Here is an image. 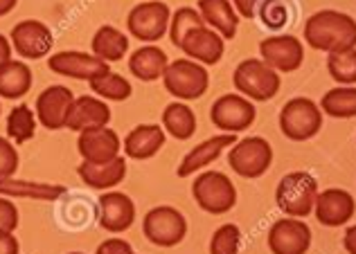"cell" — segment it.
Instances as JSON below:
<instances>
[{
    "label": "cell",
    "mask_w": 356,
    "mask_h": 254,
    "mask_svg": "<svg viewBox=\"0 0 356 254\" xmlns=\"http://www.w3.org/2000/svg\"><path fill=\"white\" fill-rule=\"evenodd\" d=\"M70 254H83V252H70Z\"/></svg>",
    "instance_id": "f6af8a7d"
},
{
    "label": "cell",
    "mask_w": 356,
    "mask_h": 254,
    "mask_svg": "<svg viewBox=\"0 0 356 254\" xmlns=\"http://www.w3.org/2000/svg\"><path fill=\"white\" fill-rule=\"evenodd\" d=\"M257 16L264 27L268 30H282L289 23V0H261L257 7Z\"/></svg>",
    "instance_id": "d590c367"
},
{
    "label": "cell",
    "mask_w": 356,
    "mask_h": 254,
    "mask_svg": "<svg viewBox=\"0 0 356 254\" xmlns=\"http://www.w3.org/2000/svg\"><path fill=\"white\" fill-rule=\"evenodd\" d=\"M196 9L203 23L223 36V41H232L239 30V14L235 12L230 0H196Z\"/></svg>",
    "instance_id": "cb8c5ba5"
},
{
    "label": "cell",
    "mask_w": 356,
    "mask_h": 254,
    "mask_svg": "<svg viewBox=\"0 0 356 254\" xmlns=\"http://www.w3.org/2000/svg\"><path fill=\"white\" fill-rule=\"evenodd\" d=\"M108 121H111V108L104 99H99L95 95H81L74 97L65 128L81 133L86 128L108 126Z\"/></svg>",
    "instance_id": "603a6c76"
},
{
    "label": "cell",
    "mask_w": 356,
    "mask_h": 254,
    "mask_svg": "<svg viewBox=\"0 0 356 254\" xmlns=\"http://www.w3.org/2000/svg\"><path fill=\"white\" fill-rule=\"evenodd\" d=\"M259 59L277 74H291L302 68L305 45L293 34H275L259 43Z\"/></svg>",
    "instance_id": "8fae6325"
},
{
    "label": "cell",
    "mask_w": 356,
    "mask_h": 254,
    "mask_svg": "<svg viewBox=\"0 0 356 254\" xmlns=\"http://www.w3.org/2000/svg\"><path fill=\"white\" fill-rule=\"evenodd\" d=\"M18 5V0H0V18L7 16L9 12H14Z\"/></svg>",
    "instance_id": "ee69618b"
},
{
    "label": "cell",
    "mask_w": 356,
    "mask_h": 254,
    "mask_svg": "<svg viewBox=\"0 0 356 254\" xmlns=\"http://www.w3.org/2000/svg\"><path fill=\"white\" fill-rule=\"evenodd\" d=\"M163 86L178 101L201 99L210 88V74L205 65L183 56V59L170 61L163 74Z\"/></svg>",
    "instance_id": "277c9868"
},
{
    "label": "cell",
    "mask_w": 356,
    "mask_h": 254,
    "mask_svg": "<svg viewBox=\"0 0 356 254\" xmlns=\"http://www.w3.org/2000/svg\"><path fill=\"white\" fill-rule=\"evenodd\" d=\"M88 86L95 92V97L104 101H127L131 97V92H134L129 79H124L122 74H115V72H108L104 77L90 81Z\"/></svg>",
    "instance_id": "d6a6232c"
},
{
    "label": "cell",
    "mask_w": 356,
    "mask_h": 254,
    "mask_svg": "<svg viewBox=\"0 0 356 254\" xmlns=\"http://www.w3.org/2000/svg\"><path fill=\"white\" fill-rule=\"evenodd\" d=\"M0 110H3V108H0Z\"/></svg>",
    "instance_id": "bcb514c9"
},
{
    "label": "cell",
    "mask_w": 356,
    "mask_h": 254,
    "mask_svg": "<svg viewBox=\"0 0 356 254\" xmlns=\"http://www.w3.org/2000/svg\"><path fill=\"white\" fill-rule=\"evenodd\" d=\"M65 194V187L57 183H39V180H18V178H7L0 180V196L21 201H39V203H54Z\"/></svg>",
    "instance_id": "d4e9b609"
},
{
    "label": "cell",
    "mask_w": 356,
    "mask_h": 254,
    "mask_svg": "<svg viewBox=\"0 0 356 254\" xmlns=\"http://www.w3.org/2000/svg\"><path fill=\"white\" fill-rule=\"evenodd\" d=\"M192 196L196 205L212 216L228 214L237 205V187L221 171H203L196 176L192 183Z\"/></svg>",
    "instance_id": "8992f818"
},
{
    "label": "cell",
    "mask_w": 356,
    "mask_h": 254,
    "mask_svg": "<svg viewBox=\"0 0 356 254\" xmlns=\"http://www.w3.org/2000/svg\"><path fill=\"white\" fill-rule=\"evenodd\" d=\"M165 139L167 133L161 124H140L127 133L122 149H124V155L131 160H152L154 155L161 153Z\"/></svg>",
    "instance_id": "44dd1931"
},
{
    "label": "cell",
    "mask_w": 356,
    "mask_h": 254,
    "mask_svg": "<svg viewBox=\"0 0 356 254\" xmlns=\"http://www.w3.org/2000/svg\"><path fill=\"white\" fill-rule=\"evenodd\" d=\"M257 119V108L248 97L239 95V92H226L219 99H214L210 108V121L221 133L237 135L241 130L250 128Z\"/></svg>",
    "instance_id": "30bf717a"
},
{
    "label": "cell",
    "mask_w": 356,
    "mask_h": 254,
    "mask_svg": "<svg viewBox=\"0 0 356 254\" xmlns=\"http://www.w3.org/2000/svg\"><path fill=\"white\" fill-rule=\"evenodd\" d=\"M277 124L282 135L291 142H307L314 139L323 128V110L309 97L289 99L280 110Z\"/></svg>",
    "instance_id": "3957f363"
},
{
    "label": "cell",
    "mask_w": 356,
    "mask_h": 254,
    "mask_svg": "<svg viewBox=\"0 0 356 254\" xmlns=\"http://www.w3.org/2000/svg\"><path fill=\"white\" fill-rule=\"evenodd\" d=\"M90 50L106 63L122 61L129 52V36L113 25H102L90 41Z\"/></svg>",
    "instance_id": "4316f807"
},
{
    "label": "cell",
    "mask_w": 356,
    "mask_h": 254,
    "mask_svg": "<svg viewBox=\"0 0 356 254\" xmlns=\"http://www.w3.org/2000/svg\"><path fill=\"white\" fill-rule=\"evenodd\" d=\"M143 232L158 248H176L187 237V219L172 205H158L145 214Z\"/></svg>",
    "instance_id": "ba28073f"
},
{
    "label": "cell",
    "mask_w": 356,
    "mask_h": 254,
    "mask_svg": "<svg viewBox=\"0 0 356 254\" xmlns=\"http://www.w3.org/2000/svg\"><path fill=\"white\" fill-rule=\"evenodd\" d=\"M32 88V70L25 61L12 59L0 68V97L21 99Z\"/></svg>",
    "instance_id": "83f0119b"
},
{
    "label": "cell",
    "mask_w": 356,
    "mask_h": 254,
    "mask_svg": "<svg viewBox=\"0 0 356 254\" xmlns=\"http://www.w3.org/2000/svg\"><path fill=\"white\" fill-rule=\"evenodd\" d=\"M0 254H21V243L14 232H0Z\"/></svg>",
    "instance_id": "60d3db41"
},
{
    "label": "cell",
    "mask_w": 356,
    "mask_h": 254,
    "mask_svg": "<svg viewBox=\"0 0 356 254\" xmlns=\"http://www.w3.org/2000/svg\"><path fill=\"white\" fill-rule=\"evenodd\" d=\"M163 128L178 142H185L196 133V115L185 101H172L163 110Z\"/></svg>",
    "instance_id": "f1b7e54d"
},
{
    "label": "cell",
    "mask_w": 356,
    "mask_h": 254,
    "mask_svg": "<svg viewBox=\"0 0 356 254\" xmlns=\"http://www.w3.org/2000/svg\"><path fill=\"white\" fill-rule=\"evenodd\" d=\"M172 9L161 0L138 3L127 16V30L134 39L143 43H156L170 32Z\"/></svg>",
    "instance_id": "9c48e42d"
},
{
    "label": "cell",
    "mask_w": 356,
    "mask_h": 254,
    "mask_svg": "<svg viewBox=\"0 0 356 254\" xmlns=\"http://www.w3.org/2000/svg\"><path fill=\"white\" fill-rule=\"evenodd\" d=\"M95 254H134V248H131V243L124 241V239H106L104 243H99Z\"/></svg>",
    "instance_id": "f35d334b"
},
{
    "label": "cell",
    "mask_w": 356,
    "mask_h": 254,
    "mask_svg": "<svg viewBox=\"0 0 356 254\" xmlns=\"http://www.w3.org/2000/svg\"><path fill=\"white\" fill-rule=\"evenodd\" d=\"M228 164L239 178L257 180L273 164V146L259 135L237 139L228 151Z\"/></svg>",
    "instance_id": "52a82bcc"
},
{
    "label": "cell",
    "mask_w": 356,
    "mask_h": 254,
    "mask_svg": "<svg viewBox=\"0 0 356 254\" xmlns=\"http://www.w3.org/2000/svg\"><path fill=\"white\" fill-rule=\"evenodd\" d=\"M203 18L199 14V9L196 7H178L176 12L172 14V21H170V39L172 43L176 45L178 50H181V43L187 34H190L192 30H196V27H203Z\"/></svg>",
    "instance_id": "836d02e7"
},
{
    "label": "cell",
    "mask_w": 356,
    "mask_h": 254,
    "mask_svg": "<svg viewBox=\"0 0 356 254\" xmlns=\"http://www.w3.org/2000/svg\"><path fill=\"white\" fill-rule=\"evenodd\" d=\"M268 250L270 254H307L312 248V228L305 219H277L268 230Z\"/></svg>",
    "instance_id": "5bb4252c"
},
{
    "label": "cell",
    "mask_w": 356,
    "mask_h": 254,
    "mask_svg": "<svg viewBox=\"0 0 356 254\" xmlns=\"http://www.w3.org/2000/svg\"><path fill=\"white\" fill-rule=\"evenodd\" d=\"M18 162H21V158H18L16 144L12 142V139L0 137V180L14 178Z\"/></svg>",
    "instance_id": "8d00e7d4"
},
{
    "label": "cell",
    "mask_w": 356,
    "mask_h": 254,
    "mask_svg": "<svg viewBox=\"0 0 356 254\" xmlns=\"http://www.w3.org/2000/svg\"><path fill=\"white\" fill-rule=\"evenodd\" d=\"M305 43L318 52H343L356 48V18L339 9H321L307 18Z\"/></svg>",
    "instance_id": "6da1fadb"
},
{
    "label": "cell",
    "mask_w": 356,
    "mask_h": 254,
    "mask_svg": "<svg viewBox=\"0 0 356 254\" xmlns=\"http://www.w3.org/2000/svg\"><path fill=\"white\" fill-rule=\"evenodd\" d=\"M241 230L235 223H226L214 230L210 239V254H239Z\"/></svg>",
    "instance_id": "e575fe53"
},
{
    "label": "cell",
    "mask_w": 356,
    "mask_h": 254,
    "mask_svg": "<svg viewBox=\"0 0 356 254\" xmlns=\"http://www.w3.org/2000/svg\"><path fill=\"white\" fill-rule=\"evenodd\" d=\"M343 248L348 254H356V225L345 230V237H343Z\"/></svg>",
    "instance_id": "7bdbcfd3"
},
{
    "label": "cell",
    "mask_w": 356,
    "mask_h": 254,
    "mask_svg": "<svg viewBox=\"0 0 356 254\" xmlns=\"http://www.w3.org/2000/svg\"><path fill=\"white\" fill-rule=\"evenodd\" d=\"M77 176L81 178V183L90 187V189L99 192H111L120 183H124L127 178V160L115 158L108 162H81L77 167Z\"/></svg>",
    "instance_id": "7402d4cb"
},
{
    "label": "cell",
    "mask_w": 356,
    "mask_h": 254,
    "mask_svg": "<svg viewBox=\"0 0 356 254\" xmlns=\"http://www.w3.org/2000/svg\"><path fill=\"white\" fill-rule=\"evenodd\" d=\"M97 219L102 230L122 234L136 221V205L122 192H104L97 201Z\"/></svg>",
    "instance_id": "ac0fdd59"
},
{
    "label": "cell",
    "mask_w": 356,
    "mask_h": 254,
    "mask_svg": "<svg viewBox=\"0 0 356 254\" xmlns=\"http://www.w3.org/2000/svg\"><path fill=\"white\" fill-rule=\"evenodd\" d=\"M74 103V95L65 86H48L36 97V119L48 130H61L68 124L70 108Z\"/></svg>",
    "instance_id": "2e32d148"
},
{
    "label": "cell",
    "mask_w": 356,
    "mask_h": 254,
    "mask_svg": "<svg viewBox=\"0 0 356 254\" xmlns=\"http://www.w3.org/2000/svg\"><path fill=\"white\" fill-rule=\"evenodd\" d=\"M9 41H12V48L18 56H23L27 61H39L50 54L54 45V36L45 23L27 18V21H21L12 27Z\"/></svg>",
    "instance_id": "7c38bea8"
},
{
    "label": "cell",
    "mask_w": 356,
    "mask_h": 254,
    "mask_svg": "<svg viewBox=\"0 0 356 254\" xmlns=\"http://www.w3.org/2000/svg\"><path fill=\"white\" fill-rule=\"evenodd\" d=\"M48 68L54 74H61V77L88 81V83L111 72L106 61L97 59L95 54L79 52V50H63V52L52 54L48 59Z\"/></svg>",
    "instance_id": "4fadbf2b"
},
{
    "label": "cell",
    "mask_w": 356,
    "mask_h": 254,
    "mask_svg": "<svg viewBox=\"0 0 356 254\" xmlns=\"http://www.w3.org/2000/svg\"><path fill=\"white\" fill-rule=\"evenodd\" d=\"M77 151L83 162H108V160L120 158L122 139L108 126L86 128L77 137Z\"/></svg>",
    "instance_id": "d6986e66"
},
{
    "label": "cell",
    "mask_w": 356,
    "mask_h": 254,
    "mask_svg": "<svg viewBox=\"0 0 356 254\" xmlns=\"http://www.w3.org/2000/svg\"><path fill=\"white\" fill-rule=\"evenodd\" d=\"M235 142H237V135H232V133H219L214 137L203 139L201 144H196L194 149H190V151L183 155L181 164L176 167V176L178 178L196 176L199 171H203V169H208L212 162H217L221 153L226 151V149H230Z\"/></svg>",
    "instance_id": "e0dca14e"
},
{
    "label": "cell",
    "mask_w": 356,
    "mask_h": 254,
    "mask_svg": "<svg viewBox=\"0 0 356 254\" xmlns=\"http://www.w3.org/2000/svg\"><path fill=\"white\" fill-rule=\"evenodd\" d=\"M327 72L339 86H356V48L327 54Z\"/></svg>",
    "instance_id": "1f68e13d"
},
{
    "label": "cell",
    "mask_w": 356,
    "mask_h": 254,
    "mask_svg": "<svg viewBox=\"0 0 356 254\" xmlns=\"http://www.w3.org/2000/svg\"><path fill=\"white\" fill-rule=\"evenodd\" d=\"M18 228V210L12 198L0 196V232H16Z\"/></svg>",
    "instance_id": "74e56055"
},
{
    "label": "cell",
    "mask_w": 356,
    "mask_h": 254,
    "mask_svg": "<svg viewBox=\"0 0 356 254\" xmlns=\"http://www.w3.org/2000/svg\"><path fill=\"white\" fill-rule=\"evenodd\" d=\"M170 65V56L163 48H158L154 43H147L143 48H138L129 56V70L136 79L152 83L163 79V74Z\"/></svg>",
    "instance_id": "484cf974"
},
{
    "label": "cell",
    "mask_w": 356,
    "mask_h": 254,
    "mask_svg": "<svg viewBox=\"0 0 356 254\" xmlns=\"http://www.w3.org/2000/svg\"><path fill=\"white\" fill-rule=\"evenodd\" d=\"M232 86L250 101H268L280 92L282 79L261 59H243L232 74Z\"/></svg>",
    "instance_id": "5b68a950"
},
{
    "label": "cell",
    "mask_w": 356,
    "mask_h": 254,
    "mask_svg": "<svg viewBox=\"0 0 356 254\" xmlns=\"http://www.w3.org/2000/svg\"><path fill=\"white\" fill-rule=\"evenodd\" d=\"M181 52L201 65H217L221 61L223 52H226V41L223 36L217 34L212 27L203 25L196 27L185 36L181 43Z\"/></svg>",
    "instance_id": "ffe728a7"
},
{
    "label": "cell",
    "mask_w": 356,
    "mask_h": 254,
    "mask_svg": "<svg viewBox=\"0 0 356 254\" xmlns=\"http://www.w3.org/2000/svg\"><path fill=\"white\" fill-rule=\"evenodd\" d=\"M314 214L316 221L325 228H341V225H348L354 219L356 201L348 189H339V187L323 189L318 192Z\"/></svg>",
    "instance_id": "9a60e30c"
},
{
    "label": "cell",
    "mask_w": 356,
    "mask_h": 254,
    "mask_svg": "<svg viewBox=\"0 0 356 254\" xmlns=\"http://www.w3.org/2000/svg\"><path fill=\"white\" fill-rule=\"evenodd\" d=\"M134 254H136V252H134Z\"/></svg>",
    "instance_id": "7dc6e473"
},
{
    "label": "cell",
    "mask_w": 356,
    "mask_h": 254,
    "mask_svg": "<svg viewBox=\"0 0 356 254\" xmlns=\"http://www.w3.org/2000/svg\"><path fill=\"white\" fill-rule=\"evenodd\" d=\"M12 52H14V48H12V41H9L7 36L0 34V68H3L5 63H9V61L14 59Z\"/></svg>",
    "instance_id": "b9f144b4"
},
{
    "label": "cell",
    "mask_w": 356,
    "mask_h": 254,
    "mask_svg": "<svg viewBox=\"0 0 356 254\" xmlns=\"http://www.w3.org/2000/svg\"><path fill=\"white\" fill-rule=\"evenodd\" d=\"M323 115L334 119H352L356 117V86H336L327 90L321 99Z\"/></svg>",
    "instance_id": "f546056e"
},
{
    "label": "cell",
    "mask_w": 356,
    "mask_h": 254,
    "mask_svg": "<svg viewBox=\"0 0 356 254\" xmlns=\"http://www.w3.org/2000/svg\"><path fill=\"white\" fill-rule=\"evenodd\" d=\"M235 12L239 14V18H246V21H252L257 18V7L261 0H230Z\"/></svg>",
    "instance_id": "ab89813d"
},
{
    "label": "cell",
    "mask_w": 356,
    "mask_h": 254,
    "mask_svg": "<svg viewBox=\"0 0 356 254\" xmlns=\"http://www.w3.org/2000/svg\"><path fill=\"white\" fill-rule=\"evenodd\" d=\"M318 180L307 171H291L277 183L275 203L280 212L291 219H307L318 198Z\"/></svg>",
    "instance_id": "7a4b0ae2"
},
{
    "label": "cell",
    "mask_w": 356,
    "mask_h": 254,
    "mask_svg": "<svg viewBox=\"0 0 356 254\" xmlns=\"http://www.w3.org/2000/svg\"><path fill=\"white\" fill-rule=\"evenodd\" d=\"M36 121H39L36 119V112L27 103H18L7 115V137L16 146L30 142L36 133Z\"/></svg>",
    "instance_id": "4dcf8cb0"
}]
</instances>
